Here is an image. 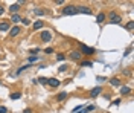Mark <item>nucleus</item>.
<instances>
[{"label":"nucleus","instance_id":"f257e3e1","mask_svg":"<svg viewBox=\"0 0 134 113\" xmlns=\"http://www.w3.org/2000/svg\"><path fill=\"white\" fill-rule=\"evenodd\" d=\"M75 14H78L75 5H67V6L63 8V15H75Z\"/></svg>","mask_w":134,"mask_h":113},{"label":"nucleus","instance_id":"f03ea898","mask_svg":"<svg viewBox=\"0 0 134 113\" xmlns=\"http://www.w3.org/2000/svg\"><path fill=\"white\" fill-rule=\"evenodd\" d=\"M110 21L114 23V25H119L120 21H122V17L119 14H116V12H111V14H110Z\"/></svg>","mask_w":134,"mask_h":113},{"label":"nucleus","instance_id":"7ed1b4c3","mask_svg":"<svg viewBox=\"0 0 134 113\" xmlns=\"http://www.w3.org/2000/svg\"><path fill=\"white\" fill-rule=\"evenodd\" d=\"M41 40L44 41V43H47V41H50V38H52V34H50V31H41Z\"/></svg>","mask_w":134,"mask_h":113},{"label":"nucleus","instance_id":"20e7f679","mask_svg":"<svg viewBox=\"0 0 134 113\" xmlns=\"http://www.w3.org/2000/svg\"><path fill=\"white\" fill-rule=\"evenodd\" d=\"M76 11H78V12H81V14H87V15L91 14V9L87 8V6H82V5H78V6H76Z\"/></svg>","mask_w":134,"mask_h":113},{"label":"nucleus","instance_id":"39448f33","mask_svg":"<svg viewBox=\"0 0 134 113\" xmlns=\"http://www.w3.org/2000/svg\"><path fill=\"white\" fill-rule=\"evenodd\" d=\"M46 84H49L50 87L56 89L58 86H60V80H56V78H47V83H46Z\"/></svg>","mask_w":134,"mask_h":113},{"label":"nucleus","instance_id":"423d86ee","mask_svg":"<svg viewBox=\"0 0 134 113\" xmlns=\"http://www.w3.org/2000/svg\"><path fill=\"white\" fill-rule=\"evenodd\" d=\"M81 56H82V54H81L79 50H72L70 52V58L72 60H81Z\"/></svg>","mask_w":134,"mask_h":113},{"label":"nucleus","instance_id":"0eeeda50","mask_svg":"<svg viewBox=\"0 0 134 113\" xmlns=\"http://www.w3.org/2000/svg\"><path fill=\"white\" fill-rule=\"evenodd\" d=\"M81 50H82L84 54H95V49H93V47H89V46H85V44H81Z\"/></svg>","mask_w":134,"mask_h":113},{"label":"nucleus","instance_id":"6e6552de","mask_svg":"<svg viewBox=\"0 0 134 113\" xmlns=\"http://www.w3.org/2000/svg\"><path fill=\"white\" fill-rule=\"evenodd\" d=\"M102 92V87H95V89H91V92H90V96L91 98H96L99 93Z\"/></svg>","mask_w":134,"mask_h":113},{"label":"nucleus","instance_id":"1a4fd4ad","mask_svg":"<svg viewBox=\"0 0 134 113\" xmlns=\"http://www.w3.org/2000/svg\"><path fill=\"white\" fill-rule=\"evenodd\" d=\"M9 34H11V35H12V37H17V35H18V34H20V28H18V26H14L12 29L9 31Z\"/></svg>","mask_w":134,"mask_h":113},{"label":"nucleus","instance_id":"9d476101","mask_svg":"<svg viewBox=\"0 0 134 113\" xmlns=\"http://www.w3.org/2000/svg\"><path fill=\"white\" fill-rule=\"evenodd\" d=\"M18 9H20V5H18V3H14V5H11V6H9V11H11L12 14H15Z\"/></svg>","mask_w":134,"mask_h":113},{"label":"nucleus","instance_id":"9b49d317","mask_svg":"<svg viewBox=\"0 0 134 113\" xmlns=\"http://www.w3.org/2000/svg\"><path fill=\"white\" fill-rule=\"evenodd\" d=\"M43 20H37L35 21V23H34V29H35V31H38V29H41V28H43Z\"/></svg>","mask_w":134,"mask_h":113},{"label":"nucleus","instance_id":"f8f14e48","mask_svg":"<svg viewBox=\"0 0 134 113\" xmlns=\"http://www.w3.org/2000/svg\"><path fill=\"white\" fill-rule=\"evenodd\" d=\"M9 29V23L8 21H2L0 23V31H8Z\"/></svg>","mask_w":134,"mask_h":113},{"label":"nucleus","instance_id":"ddd939ff","mask_svg":"<svg viewBox=\"0 0 134 113\" xmlns=\"http://www.w3.org/2000/svg\"><path fill=\"white\" fill-rule=\"evenodd\" d=\"M110 83H111V86H120V80L119 78H111V80H110Z\"/></svg>","mask_w":134,"mask_h":113},{"label":"nucleus","instance_id":"4468645a","mask_svg":"<svg viewBox=\"0 0 134 113\" xmlns=\"http://www.w3.org/2000/svg\"><path fill=\"white\" fill-rule=\"evenodd\" d=\"M67 98V92H63V93H58L56 95V99L58 101H63V99H66Z\"/></svg>","mask_w":134,"mask_h":113},{"label":"nucleus","instance_id":"2eb2a0df","mask_svg":"<svg viewBox=\"0 0 134 113\" xmlns=\"http://www.w3.org/2000/svg\"><path fill=\"white\" fill-rule=\"evenodd\" d=\"M104 20H105V14H98L96 15V21L98 23H102Z\"/></svg>","mask_w":134,"mask_h":113},{"label":"nucleus","instance_id":"dca6fc26","mask_svg":"<svg viewBox=\"0 0 134 113\" xmlns=\"http://www.w3.org/2000/svg\"><path fill=\"white\" fill-rule=\"evenodd\" d=\"M11 20H12L14 23H17V21H20V20H21V17H20L18 14H12V15H11Z\"/></svg>","mask_w":134,"mask_h":113},{"label":"nucleus","instance_id":"f3484780","mask_svg":"<svg viewBox=\"0 0 134 113\" xmlns=\"http://www.w3.org/2000/svg\"><path fill=\"white\" fill-rule=\"evenodd\" d=\"M130 92H131V90H130V87H126V86H124V87L120 89V95H128Z\"/></svg>","mask_w":134,"mask_h":113},{"label":"nucleus","instance_id":"a211bd4d","mask_svg":"<svg viewBox=\"0 0 134 113\" xmlns=\"http://www.w3.org/2000/svg\"><path fill=\"white\" fill-rule=\"evenodd\" d=\"M38 60H40V56H37V55H31V56L27 58L29 63H35V61H38Z\"/></svg>","mask_w":134,"mask_h":113},{"label":"nucleus","instance_id":"6ab92c4d","mask_svg":"<svg viewBox=\"0 0 134 113\" xmlns=\"http://www.w3.org/2000/svg\"><path fill=\"white\" fill-rule=\"evenodd\" d=\"M125 28H126L128 31H133V28H134V21H133V20H131V21H128V23H126V26H125Z\"/></svg>","mask_w":134,"mask_h":113},{"label":"nucleus","instance_id":"aec40b11","mask_svg":"<svg viewBox=\"0 0 134 113\" xmlns=\"http://www.w3.org/2000/svg\"><path fill=\"white\" fill-rule=\"evenodd\" d=\"M21 93H11V99H20Z\"/></svg>","mask_w":134,"mask_h":113},{"label":"nucleus","instance_id":"412c9836","mask_svg":"<svg viewBox=\"0 0 134 113\" xmlns=\"http://www.w3.org/2000/svg\"><path fill=\"white\" fill-rule=\"evenodd\" d=\"M81 64H82V67H91V66H93L91 61H82Z\"/></svg>","mask_w":134,"mask_h":113},{"label":"nucleus","instance_id":"4be33fe9","mask_svg":"<svg viewBox=\"0 0 134 113\" xmlns=\"http://www.w3.org/2000/svg\"><path fill=\"white\" fill-rule=\"evenodd\" d=\"M56 60H58V61H64V60H66V55L58 54V55H56Z\"/></svg>","mask_w":134,"mask_h":113},{"label":"nucleus","instance_id":"5701e85b","mask_svg":"<svg viewBox=\"0 0 134 113\" xmlns=\"http://www.w3.org/2000/svg\"><path fill=\"white\" fill-rule=\"evenodd\" d=\"M34 12H35L37 15H43V14H46V11H43V9H35Z\"/></svg>","mask_w":134,"mask_h":113},{"label":"nucleus","instance_id":"b1692460","mask_svg":"<svg viewBox=\"0 0 134 113\" xmlns=\"http://www.w3.org/2000/svg\"><path fill=\"white\" fill-rule=\"evenodd\" d=\"M37 83H41V84H46V83H47V78H38V80H37Z\"/></svg>","mask_w":134,"mask_h":113},{"label":"nucleus","instance_id":"393cba45","mask_svg":"<svg viewBox=\"0 0 134 113\" xmlns=\"http://www.w3.org/2000/svg\"><path fill=\"white\" fill-rule=\"evenodd\" d=\"M27 67H31V64H26V66H21V67H20V69H18V73H21L23 70H26V69H27Z\"/></svg>","mask_w":134,"mask_h":113},{"label":"nucleus","instance_id":"a878e982","mask_svg":"<svg viewBox=\"0 0 134 113\" xmlns=\"http://www.w3.org/2000/svg\"><path fill=\"white\" fill-rule=\"evenodd\" d=\"M38 52H40V47H34L29 50V54H38Z\"/></svg>","mask_w":134,"mask_h":113},{"label":"nucleus","instance_id":"bb28decb","mask_svg":"<svg viewBox=\"0 0 134 113\" xmlns=\"http://www.w3.org/2000/svg\"><path fill=\"white\" fill-rule=\"evenodd\" d=\"M21 21H23V25H25V26H27V25H31V21H29L27 19H21Z\"/></svg>","mask_w":134,"mask_h":113},{"label":"nucleus","instance_id":"cd10ccee","mask_svg":"<svg viewBox=\"0 0 134 113\" xmlns=\"http://www.w3.org/2000/svg\"><path fill=\"white\" fill-rule=\"evenodd\" d=\"M44 52H46V54H52V52H54V49H52V47H46Z\"/></svg>","mask_w":134,"mask_h":113},{"label":"nucleus","instance_id":"c85d7f7f","mask_svg":"<svg viewBox=\"0 0 134 113\" xmlns=\"http://www.w3.org/2000/svg\"><path fill=\"white\" fill-rule=\"evenodd\" d=\"M6 112H8V109H6V107H3V105L0 107V113H6Z\"/></svg>","mask_w":134,"mask_h":113},{"label":"nucleus","instance_id":"c756f323","mask_svg":"<svg viewBox=\"0 0 134 113\" xmlns=\"http://www.w3.org/2000/svg\"><path fill=\"white\" fill-rule=\"evenodd\" d=\"M113 104H114V105H119V104H120V99H114Z\"/></svg>","mask_w":134,"mask_h":113},{"label":"nucleus","instance_id":"7c9ffc66","mask_svg":"<svg viewBox=\"0 0 134 113\" xmlns=\"http://www.w3.org/2000/svg\"><path fill=\"white\" fill-rule=\"evenodd\" d=\"M66 69H67V66H61V67H60V72H64Z\"/></svg>","mask_w":134,"mask_h":113},{"label":"nucleus","instance_id":"2f4dec72","mask_svg":"<svg viewBox=\"0 0 134 113\" xmlns=\"http://www.w3.org/2000/svg\"><path fill=\"white\" fill-rule=\"evenodd\" d=\"M130 52H131V47H128V49H126V52H125V56H126V55H130Z\"/></svg>","mask_w":134,"mask_h":113},{"label":"nucleus","instance_id":"473e14b6","mask_svg":"<svg viewBox=\"0 0 134 113\" xmlns=\"http://www.w3.org/2000/svg\"><path fill=\"white\" fill-rule=\"evenodd\" d=\"M3 12H5V9H3V6H0V15H3Z\"/></svg>","mask_w":134,"mask_h":113},{"label":"nucleus","instance_id":"72a5a7b5","mask_svg":"<svg viewBox=\"0 0 134 113\" xmlns=\"http://www.w3.org/2000/svg\"><path fill=\"white\" fill-rule=\"evenodd\" d=\"M25 113H32V110H31V109H26V110H25Z\"/></svg>","mask_w":134,"mask_h":113}]
</instances>
